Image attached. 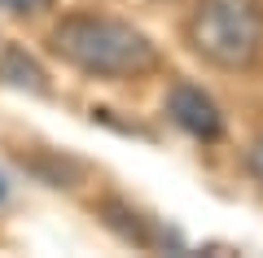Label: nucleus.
<instances>
[{"label": "nucleus", "mask_w": 263, "mask_h": 258, "mask_svg": "<svg viewBox=\"0 0 263 258\" xmlns=\"http://www.w3.org/2000/svg\"><path fill=\"white\" fill-rule=\"evenodd\" d=\"M57 0H0V9L13 13V18H40V13H48Z\"/></svg>", "instance_id": "nucleus-6"}, {"label": "nucleus", "mask_w": 263, "mask_h": 258, "mask_svg": "<svg viewBox=\"0 0 263 258\" xmlns=\"http://www.w3.org/2000/svg\"><path fill=\"white\" fill-rule=\"evenodd\" d=\"M184 35L202 62L219 70H250L263 57V0H197Z\"/></svg>", "instance_id": "nucleus-2"}, {"label": "nucleus", "mask_w": 263, "mask_h": 258, "mask_svg": "<svg viewBox=\"0 0 263 258\" xmlns=\"http://www.w3.org/2000/svg\"><path fill=\"white\" fill-rule=\"evenodd\" d=\"M246 171H250V175H254V180L263 184V136L254 140L250 149H246Z\"/></svg>", "instance_id": "nucleus-7"}, {"label": "nucleus", "mask_w": 263, "mask_h": 258, "mask_svg": "<svg viewBox=\"0 0 263 258\" xmlns=\"http://www.w3.org/2000/svg\"><path fill=\"white\" fill-rule=\"evenodd\" d=\"M101 214H105V223H110L114 232H123V236L132 241V245H145V249H149V245H158L154 228H149V223H145L136 210H127L123 202H101Z\"/></svg>", "instance_id": "nucleus-5"}, {"label": "nucleus", "mask_w": 263, "mask_h": 258, "mask_svg": "<svg viewBox=\"0 0 263 258\" xmlns=\"http://www.w3.org/2000/svg\"><path fill=\"white\" fill-rule=\"evenodd\" d=\"M0 79L9 83V88H18V92H31V96H48L53 92L44 66H40L27 48H5V53H0Z\"/></svg>", "instance_id": "nucleus-4"}, {"label": "nucleus", "mask_w": 263, "mask_h": 258, "mask_svg": "<svg viewBox=\"0 0 263 258\" xmlns=\"http://www.w3.org/2000/svg\"><path fill=\"white\" fill-rule=\"evenodd\" d=\"M167 114L180 131H189L193 140H219L224 136V114L211 101V92H202L197 83H176L167 92Z\"/></svg>", "instance_id": "nucleus-3"}, {"label": "nucleus", "mask_w": 263, "mask_h": 258, "mask_svg": "<svg viewBox=\"0 0 263 258\" xmlns=\"http://www.w3.org/2000/svg\"><path fill=\"white\" fill-rule=\"evenodd\" d=\"M53 53L92 79H141L158 66V48L141 27L105 13H66L53 27Z\"/></svg>", "instance_id": "nucleus-1"}]
</instances>
